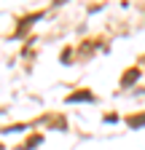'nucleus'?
I'll use <instances>...</instances> for the list:
<instances>
[{
  "label": "nucleus",
  "mask_w": 145,
  "mask_h": 150,
  "mask_svg": "<svg viewBox=\"0 0 145 150\" xmlns=\"http://www.w3.org/2000/svg\"><path fill=\"white\" fill-rule=\"evenodd\" d=\"M86 99H94L92 91H78V94H70L67 97V102H86Z\"/></svg>",
  "instance_id": "nucleus-1"
},
{
  "label": "nucleus",
  "mask_w": 145,
  "mask_h": 150,
  "mask_svg": "<svg viewBox=\"0 0 145 150\" xmlns=\"http://www.w3.org/2000/svg\"><path fill=\"white\" fill-rule=\"evenodd\" d=\"M137 78H140V72H137V67H134V70H129V72L124 75V81H121V83H124V86H129V83L137 81Z\"/></svg>",
  "instance_id": "nucleus-2"
},
{
  "label": "nucleus",
  "mask_w": 145,
  "mask_h": 150,
  "mask_svg": "<svg viewBox=\"0 0 145 150\" xmlns=\"http://www.w3.org/2000/svg\"><path fill=\"white\" fill-rule=\"evenodd\" d=\"M129 126H132V129L145 126V115H132V118H129Z\"/></svg>",
  "instance_id": "nucleus-3"
},
{
  "label": "nucleus",
  "mask_w": 145,
  "mask_h": 150,
  "mask_svg": "<svg viewBox=\"0 0 145 150\" xmlns=\"http://www.w3.org/2000/svg\"><path fill=\"white\" fill-rule=\"evenodd\" d=\"M0 150H3V145H0Z\"/></svg>",
  "instance_id": "nucleus-4"
}]
</instances>
